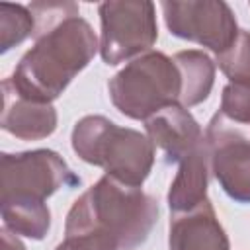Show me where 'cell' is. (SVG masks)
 <instances>
[{
	"mask_svg": "<svg viewBox=\"0 0 250 250\" xmlns=\"http://www.w3.org/2000/svg\"><path fill=\"white\" fill-rule=\"evenodd\" d=\"M27 8L35 18V45L8 78L21 96L51 104L90 64L100 45L74 2L47 0L31 2Z\"/></svg>",
	"mask_w": 250,
	"mask_h": 250,
	"instance_id": "cell-1",
	"label": "cell"
},
{
	"mask_svg": "<svg viewBox=\"0 0 250 250\" xmlns=\"http://www.w3.org/2000/svg\"><path fill=\"white\" fill-rule=\"evenodd\" d=\"M158 213V201L141 188L102 176L72 203L64 234H98L111 240L119 250H133L146 242Z\"/></svg>",
	"mask_w": 250,
	"mask_h": 250,
	"instance_id": "cell-2",
	"label": "cell"
},
{
	"mask_svg": "<svg viewBox=\"0 0 250 250\" xmlns=\"http://www.w3.org/2000/svg\"><path fill=\"white\" fill-rule=\"evenodd\" d=\"M70 141L80 160L104 168L105 176L131 188H141L154 164V145L146 135L104 115L76 121Z\"/></svg>",
	"mask_w": 250,
	"mask_h": 250,
	"instance_id": "cell-3",
	"label": "cell"
},
{
	"mask_svg": "<svg viewBox=\"0 0 250 250\" xmlns=\"http://www.w3.org/2000/svg\"><path fill=\"white\" fill-rule=\"evenodd\" d=\"M107 92L125 117L146 121L160 109L180 104V68L168 55L148 51L127 62L107 82Z\"/></svg>",
	"mask_w": 250,
	"mask_h": 250,
	"instance_id": "cell-4",
	"label": "cell"
},
{
	"mask_svg": "<svg viewBox=\"0 0 250 250\" xmlns=\"http://www.w3.org/2000/svg\"><path fill=\"white\" fill-rule=\"evenodd\" d=\"M102 23L100 55L105 64H119L150 51L158 39L156 8L148 0H107L98 8Z\"/></svg>",
	"mask_w": 250,
	"mask_h": 250,
	"instance_id": "cell-5",
	"label": "cell"
},
{
	"mask_svg": "<svg viewBox=\"0 0 250 250\" xmlns=\"http://www.w3.org/2000/svg\"><path fill=\"white\" fill-rule=\"evenodd\" d=\"M74 186H80V178L55 150L35 148L0 156V201H45L57 189Z\"/></svg>",
	"mask_w": 250,
	"mask_h": 250,
	"instance_id": "cell-6",
	"label": "cell"
},
{
	"mask_svg": "<svg viewBox=\"0 0 250 250\" xmlns=\"http://www.w3.org/2000/svg\"><path fill=\"white\" fill-rule=\"evenodd\" d=\"M160 8L174 37L193 41L215 55L230 49L238 37L234 12L223 0H164Z\"/></svg>",
	"mask_w": 250,
	"mask_h": 250,
	"instance_id": "cell-7",
	"label": "cell"
},
{
	"mask_svg": "<svg viewBox=\"0 0 250 250\" xmlns=\"http://www.w3.org/2000/svg\"><path fill=\"white\" fill-rule=\"evenodd\" d=\"M146 137L164 154V162H182L203 141L199 123L180 104H172L145 121Z\"/></svg>",
	"mask_w": 250,
	"mask_h": 250,
	"instance_id": "cell-8",
	"label": "cell"
},
{
	"mask_svg": "<svg viewBox=\"0 0 250 250\" xmlns=\"http://www.w3.org/2000/svg\"><path fill=\"white\" fill-rule=\"evenodd\" d=\"M211 154V174L223 191L238 201L250 203V139L219 135L205 139Z\"/></svg>",
	"mask_w": 250,
	"mask_h": 250,
	"instance_id": "cell-9",
	"label": "cell"
},
{
	"mask_svg": "<svg viewBox=\"0 0 250 250\" xmlns=\"http://www.w3.org/2000/svg\"><path fill=\"white\" fill-rule=\"evenodd\" d=\"M0 125L6 133L21 141H39L55 133L57 109L53 104H41L21 96L10 78L2 80V115Z\"/></svg>",
	"mask_w": 250,
	"mask_h": 250,
	"instance_id": "cell-10",
	"label": "cell"
},
{
	"mask_svg": "<svg viewBox=\"0 0 250 250\" xmlns=\"http://www.w3.org/2000/svg\"><path fill=\"white\" fill-rule=\"evenodd\" d=\"M168 250H230L229 236L209 199L170 217Z\"/></svg>",
	"mask_w": 250,
	"mask_h": 250,
	"instance_id": "cell-11",
	"label": "cell"
},
{
	"mask_svg": "<svg viewBox=\"0 0 250 250\" xmlns=\"http://www.w3.org/2000/svg\"><path fill=\"white\" fill-rule=\"evenodd\" d=\"M211 174V154L207 143L203 141L191 154H188L176 172V178L168 189V207L170 213H186L195 209L207 199Z\"/></svg>",
	"mask_w": 250,
	"mask_h": 250,
	"instance_id": "cell-12",
	"label": "cell"
},
{
	"mask_svg": "<svg viewBox=\"0 0 250 250\" xmlns=\"http://www.w3.org/2000/svg\"><path fill=\"white\" fill-rule=\"evenodd\" d=\"M172 59L182 76L180 105L193 107L207 100L215 84V62L209 59V55L197 49H188L176 53Z\"/></svg>",
	"mask_w": 250,
	"mask_h": 250,
	"instance_id": "cell-13",
	"label": "cell"
},
{
	"mask_svg": "<svg viewBox=\"0 0 250 250\" xmlns=\"http://www.w3.org/2000/svg\"><path fill=\"white\" fill-rule=\"evenodd\" d=\"M4 229L18 236L41 240L51 229V211L45 201L33 199H4L0 201Z\"/></svg>",
	"mask_w": 250,
	"mask_h": 250,
	"instance_id": "cell-14",
	"label": "cell"
},
{
	"mask_svg": "<svg viewBox=\"0 0 250 250\" xmlns=\"http://www.w3.org/2000/svg\"><path fill=\"white\" fill-rule=\"evenodd\" d=\"M29 35H35V18L27 6L0 4V53H8L12 47L23 43Z\"/></svg>",
	"mask_w": 250,
	"mask_h": 250,
	"instance_id": "cell-15",
	"label": "cell"
},
{
	"mask_svg": "<svg viewBox=\"0 0 250 250\" xmlns=\"http://www.w3.org/2000/svg\"><path fill=\"white\" fill-rule=\"evenodd\" d=\"M215 57L219 68L230 82L250 86V31L240 29L232 47Z\"/></svg>",
	"mask_w": 250,
	"mask_h": 250,
	"instance_id": "cell-16",
	"label": "cell"
},
{
	"mask_svg": "<svg viewBox=\"0 0 250 250\" xmlns=\"http://www.w3.org/2000/svg\"><path fill=\"white\" fill-rule=\"evenodd\" d=\"M219 113L236 125L250 127V86L229 82L221 94Z\"/></svg>",
	"mask_w": 250,
	"mask_h": 250,
	"instance_id": "cell-17",
	"label": "cell"
},
{
	"mask_svg": "<svg viewBox=\"0 0 250 250\" xmlns=\"http://www.w3.org/2000/svg\"><path fill=\"white\" fill-rule=\"evenodd\" d=\"M55 250H119L111 240L98 234H74L64 236V240Z\"/></svg>",
	"mask_w": 250,
	"mask_h": 250,
	"instance_id": "cell-18",
	"label": "cell"
},
{
	"mask_svg": "<svg viewBox=\"0 0 250 250\" xmlns=\"http://www.w3.org/2000/svg\"><path fill=\"white\" fill-rule=\"evenodd\" d=\"M0 238H2V250H25V246L18 238V234L10 232L8 229H2L0 230Z\"/></svg>",
	"mask_w": 250,
	"mask_h": 250,
	"instance_id": "cell-19",
	"label": "cell"
}]
</instances>
